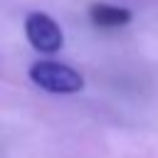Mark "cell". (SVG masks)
I'll use <instances>...</instances> for the list:
<instances>
[{
	"instance_id": "cell-3",
	"label": "cell",
	"mask_w": 158,
	"mask_h": 158,
	"mask_svg": "<svg viewBox=\"0 0 158 158\" xmlns=\"http://www.w3.org/2000/svg\"><path fill=\"white\" fill-rule=\"evenodd\" d=\"M131 10L126 7H118V5H106V2H94L89 7V20L96 25V27H104V30H116V27H123L131 22Z\"/></svg>"
},
{
	"instance_id": "cell-1",
	"label": "cell",
	"mask_w": 158,
	"mask_h": 158,
	"mask_svg": "<svg viewBox=\"0 0 158 158\" xmlns=\"http://www.w3.org/2000/svg\"><path fill=\"white\" fill-rule=\"evenodd\" d=\"M30 79L49 94H77L84 89V79L77 69L49 59L35 62L30 67Z\"/></svg>"
},
{
	"instance_id": "cell-2",
	"label": "cell",
	"mask_w": 158,
	"mask_h": 158,
	"mask_svg": "<svg viewBox=\"0 0 158 158\" xmlns=\"http://www.w3.org/2000/svg\"><path fill=\"white\" fill-rule=\"evenodd\" d=\"M25 35L30 40V44L37 52L52 54L59 52L64 44V35L62 27L54 22V17H49L47 12H30L25 17Z\"/></svg>"
}]
</instances>
